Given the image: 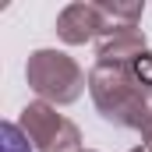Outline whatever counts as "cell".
Instances as JSON below:
<instances>
[{
	"instance_id": "1",
	"label": "cell",
	"mask_w": 152,
	"mask_h": 152,
	"mask_svg": "<svg viewBox=\"0 0 152 152\" xmlns=\"http://www.w3.org/2000/svg\"><path fill=\"white\" fill-rule=\"evenodd\" d=\"M88 92L96 110L103 113V120H110L117 127H134L142 131L149 120V96L138 88V81L131 78L127 67L120 64H99L88 71Z\"/></svg>"
},
{
	"instance_id": "2",
	"label": "cell",
	"mask_w": 152,
	"mask_h": 152,
	"mask_svg": "<svg viewBox=\"0 0 152 152\" xmlns=\"http://www.w3.org/2000/svg\"><path fill=\"white\" fill-rule=\"evenodd\" d=\"M25 78H28V88L50 106H67L81 99L88 85V75L78 67V60L60 50H36L25 64Z\"/></svg>"
},
{
	"instance_id": "3",
	"label": "cell",
	"mask_w": 152,
	"mask_h": 152,
	"mask_svg": "<svg viewBox=\"0 0 152 152\" xmlns=\"http://www.w3.org/2000/svg\"><path fill=\"white\" fill-rule=\"evenodd\" d=\"M18 127L28 134V142L39 152H81V131H78V124H71L67 117H60L57 106H50L42 99L28 103L21 110Z\"/></svg>"
},
{
	"instance_id": "4",
	"label": "cell",
	"mask_w": 152,
	"mask_h": 152,
	"mask_svg": "<svg viewBox=\"0 0 152 152\" xmlns=\"http://www.w3.org/2000/svg\"><path fill=\"white\" fill-rule=\"evenodd\" d=\"M106 14L99 11V4H67L57 14V36L64 39L67 46H85L92 39H99L106 32Z\"/></svg>"
},
{
	"instance_id": "5",
	"label": "cell",
	"mask_w": 152,
	"mask_h": 152,
	"mask_svg": "<svg viewBox=\"0 0 152 152\" xmlns=\"http://www.w3.org/2000/svg\"><path fill=\"white\" fill-rule=\"evenodd\" d=\"M142 53H145V32L138 25H106V32L96 39L99 64H120V67H127Z\"/></svg>"
},
{
	"instance_id": "6",
	"label": "cell",
	"mask_w": 152,
	"mask_h": 152,
	"mask_svg": "<svg viewBox=\"0 0 152 152\" xmlns=\"http://www.w3.org/2000/svg\"><path fill=\"white\" fill-rule=\"evenodd\" d=\"M99 11L106 14V21H120V25H138V18L145 14V4H117V0H99Z\"/></svg>"
},
{
	"instance_id": "7",
	"label": "cell",
	"mask_w": 152,
	"mask_h": 152,
	"mask_svg": "<svg viewBox=\"0 0 152 152\" xmlns=\"http://www.w3.org/2000/svg\"><path fill=\"white\" fill-rule=\"evenodd\" d=\"M127 71L138 81V88H142L145 96H152V50H145L142 57H134V60L127 64Z\"/></svg>"
},
{
	"instance_id": "8",
	"label": "cell",
	"mask_w": 152,
	"mask_h": 152,
	"mask_svg": "<svg viewBox=\"0 0 152 152\" xmlns=\"http://www.w3.org/2000/svg\"><path fill=\"white\" fill-rule=\"evenodd\" d=\"M0 134H4V152H32L28 149V134H25L18 124L7 120V124L0 127Z\"/></svg>"
},
{
	"instance_id": "9",
	"label": "cell",
	"mask_w": 152,
	"mask_h": 152,
	"mask_svg": "<svg viewBox=\"0 0 152 152\" xmlns=\"http://www.w3.org/2000/svg\"><path fill=\"white\" fill-rule=\"evenodd\" d=\"M142 142H145V149L152 152V113H149V120H145V127H142Z\"/></svg>"
},
{
	"instance_id": "10",
	"label": "cell",
	"mask_w": 152,
	"mask_h": 152,
	"mask_svg": "<svg viewBox=\"0 0 152 152\" xmlns=\"http://www.w3.org/2000/svg\"><path fill=\"white\" fill-rule=\"evenodd\" d=\"M131 152H149V149H145V145H138V149H131Z\"/></svg>"
},
{
	"instance_id": "11",
	"label": "cell",
	"mask_w": 152,
	"mask_h": 152,
	"mask_svg": "<svg viewBox=\"0 0 152 152\" xmlns=\"http://www.w3.org/2000/svg\"><path fill=\"white\" fill-rule=\"evenodd\" d=\"M85 152H88V149H85Z\"/></svg>"
}]
</instances>
